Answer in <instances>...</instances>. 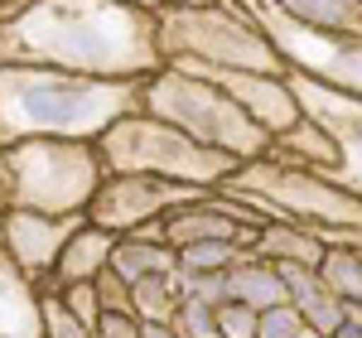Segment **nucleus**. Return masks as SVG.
<instances>
[{"label": "nucleus", "mask_w": 362, "mask_h": 338, "mask_svg": "<svg viewBox=\"0 0 362 338\" xmlns=\"http://www.w3.org/2000/svg\"><path fill=\"white\" fill-rule=\"evenodd\" d=\"M97 150L107 160V174H145V179H165V184H184V189H223L242 169L237 160L189 141L169 121H155L145 112L116 121L97 141Z\"/></svg>", "instance_id": "obj_7"}, {"label": "nucleus", "mask_w": 362, "mask_h": 338, "mask_svg": "<svg viewBox=\"0 0 362 338\" xmlns=\"http://www.w3.org/2000/svg\"><path fill=\"white\" fill-rule=\"evenodd\" d=\"M44 338H97V334H87L58 295H44Z\"/></svg>", "instance_id": "obj_26"}, {"label": "nucleus", "mask_w": 362, "mask_h": 338, "mask_svg": "<svg viewBox=\"0 0 362 338\" xmlns=\"http://www.w3.org/2000/svg\"><path fill=\"white\" fill-rule=\"evenodd\" d=\"M319 276L329 281V290H334L348 310H362V247H353V242L329 247L324 266H319Z\"/></svg>", "instance_id": "obj_22"}, {"label": "nucleus", "mask_w": 362, "mask_h": 338, "mask_svg": "<svg viewBox=\"0 0 362 338\" xmlns=\"http://www.w3.org/2000/svg\"><path fill=\"white\" fill-rule=\"evenodd\" d=\"M0 338H44V295L0 252Z\"/></svg>", "instance_id": "obj_16"}, {"label": "nucleus", "mask_w": 362, "mask_h": 338, "mask_svg": "<svg viewBox=\"0 0 362 338\" xmlns=\"http://www.w3.org/2000/svg\"><path fill=\"white\" fill-rule=\"evenodd\" d=\"M169 68H184L194 73L198 83H213L218 92H227L242 112L276 141L285 136L295 121H305L300 112V97L290 92V78H266V73H237V68H208V63H169Z\"/></svg>", "instance_id": "obj_12"}, {"label": "nucleus", "mask_w": 362, "mask_h": 338, "mask_svg": "<svg viewBox=\"0 0 362 338\" xmlns=\"http://www.w3.org/2000/svg\"><path fill=\"white\" fill-rule=\"evenodd\" d=\"M87 227V218H39V213H10L5 218V256L25 271L34 285H44L58 271V256Z\"/></svg>", "instance_id": "obj_13"}, {"label": "nucleus", "mask_w": 362, "mask_h": 338, "mask_svg": "<svg viewBox=\"0 0 362 338\" xmlns=\"http://www.w3.org/2000/svg\"><path fill=\"white\" fill-rule=\"evenodd\" d=\"M266 227L271 223H266L251 203L232 198L227 189H213V194H203L198 203L179 208L174 218H165V242L174 252L198 247V242H232V247H247L251 252Z\"/></svg>", "instance_id": "obj_10"}, {"label": "nucleus", "mask_w": 362, "mask_h": 338, "mask_svg": "<svg viewBox=\"0 0 362 338\" xmlns=\"http://www.w3.org/2000/svg\"><path fill=\"white\" fill-rule=\"evenodd\" d=\"M169 329H174L179 338H223V334H218V319H213V310H208V305H198V300H184Z\"/></svg>", "instance_id": "obj_24"}, {"label": "nucleus", "mask_w": 362, "mask_h": 338, "mask_svg": "<svg viewBox=\"0 0 362 338\" xmlns=\"http://www.w3.org/2000/svg\"><path fill=\"white\" fill-rule=\"evenodd\" d=\"M145 116L169 121L174 131H184L189 141L218 150L237 165H256L271 155V136L251 121L227 92L213 83H198L184 68H160L155 78H145Z\"/></svg>", "instance_id": "obj_5"}, {"label": "nucleus", "mask_w": 362, "mask_h": 338, "mask_svg": "<svg viewBox=\"0 0 362 338\" xmlns=\"http://www.w3.org/2000/svg\"><path fill=\"white\" fill-rule=\"evenodd\" d=\"M300 338H324V334H314V329H305V334H300Z\"/></svg>", "instance_id": "obj_35"}, {"label": "nucleus", "mask_w": 362, "mask_h": 338, "mask_svg": "<svg viewBox=\"0 0 362 338\" xmlns=\"http://www.w3.org/2000/svg\"><path fill=\"white\" fill-rule=\"evenodd\" d=\"M116 247H121V237H112V232L87 223L83 232L68 242V252L58 256V271L39 285V295H63V290H73V285H97V276L112 271Z\"/></svg>", "instance_id": "obj_15"}, {"label": "nucleus", "mask_w": 362, "mask_h": 338, "mask_svg": "<svg viewBox=\"0 0 362 338\" xmlns=\"http://www.w3.org/2000/svg\"><path fill=\"white\" fill-rule=\"evenodd\" d=\"M256 261H266V266H305V271H319L324 266V256L329 247L319 242V232H309L300 223H271L261 237H256V247H251Z\"/></svg>", "instance_id": "obj_17"}, {"label": "nucleus", "mask_w": 362, "mask_h": 338, "mask_svg": "<svg viewBox=\"0 0 362 338\" xmlns=\"http://www.w3.org/2000/svg\"><path fill=\"white\" fill-rule=\"evenodd\" d=\"M271 160H285L295 169H314V174H334L338 169V145L319 121H295L285 136L271 141Z\"/></svg>", "instance_id": "obj_18"}, {"label": "nucleus", "mask_w": 362, "mask_h": 338, "mask_svg": "<svg viewBox=\"0 0 362 338\" xmlns=\"http://www.w3.org/2000/svg\"><path fill=\"white\" fill-rule=\"evenodd\" d=\"M247 247H232V242H198V247H184L179 252V271L184 276H227L247 261Z\"/></svg>", "instance_id": "obj_23"}, {"label": "nucleus", "mask_w": 362, "mask_h": 338, "mask_svg": "<svg viewBox=\"0 0 362 338\" xmlns=\"http://www.w3.org/2000/svg\"><path fill=\"white\" fill-rule=\"evenodd\" d=\"M203 194H213V189H184V184H165V179H145V174H112L97 203L87 208V223L112 237H131L140 227L174 218L179 208L198 203Z\"/></svg>", "instance_id": "obj_9"}, {"label": "nucleus", "mask_w": 362, "mask_h": 338, "mask_svg": "<svg viewBox=\"0 0 362 338\" xmlns=\"http://www.w3.org/2000/svg\"><path fill=\"white\" fill-rule=\"evenodd\" d=\"M280 281H285V300H290V310L305 319V329L324 338H338L348 329V305L338 300L329 281L319 276V271H305V266H280Z\"/></svg>", "instance_id": "obj_14"}, {"label": "nucleus", "mask_w": 362, "mask_h": 338, "mask_svg": "<svg viewBox=\"0 0 362 338\" xmlns=\"http://www.w3.org/2000/svg\"><path fill=\"white\" fill-rule=\"evenodd\" d=\"M309 232H314V227H309ZM319 242H324V247H343V242L362 247V227H358V232H319Z\"/></svg>", "instance_id": "obj_31"}, {"label": "nucleus", "mask_w": 362, "mask_h": 338, "mask_svg": "<svg viewBox=\"0 0 362 338\" xmlns=\"http://www.w3.org/2000/svg\"><path fill=\"white\" fill-rule=\"evenodd\" d=\"M247 10L251 20L266 29V39L276 44V54L285 58L290 73L362 102V39H343V34H324V29L300 25V20L285 15L280 0H251Z\"/></svg>", "instance_id": "obj_8"}, {"label": "nucleus", "mask_w": 362, "mask_h": 338, "mask_svg": "<svg viewBox=\"0 0 362 338\" xmlns=\"http://www.w3.org/2000/svg\"><path fill=\"white\" fill-rule=\"evenodd\" d=\"M227 305H247L256 314H271L280 305H290V300H285V281H280L276 266L247 256L237 271H227Z\"/></svg>", "instance_id": "obj_19"}, {"label": "nucleus", "mask_w": 362, "mask_h": 338, "mask_svg": "<svg viewBox=\"0 0 362 338\" xmlns=\"http://www.w3.org/2000/svg\"><path fill=\"white\" fill-rule=\"evenodd\" d=\"M218 319V334L223 338H256L261 334V314L247 310V305H223V310H213Z\"/></svg>", "instance_id": "obj_27"}, {"label": "nucleus", "mask_w": 362, "mask_h": 338, "mask_svg": "<svg viewBox=\"0 0 362 338\" xmlns=\"http://www.w3.org/2000/svg\"><path fill=\"white\" fill-rule=\"evenodd\" d=\"M290 20L324 34H343V39H362V0H280Z\"/></svg>", "instance_id": "obj_20"}, {"label": "nucleus", "mask_w": 362, "mask_h": 338, "mask_svg": "<svg viewBox=\"0 0 362 338\" xmlns=\"http://www.w3.org/2000/svg\"><path fill=\"white\" fill-rule=\"evenodd\" d=\"M107 160L83 141H20L0 150V203L5 213L87 218L107 184Z\"/></svg>", "instance_id": "obj_3"}, {"label": "nucleus", "mask_w": 362, "mask_h": 338, "mask_svg": "<svg viewBox=\"0 0 362 338\" xmlns=\"http://www.w3.org/2000/svg\"><path fill=\"white\" fill-rule=\"evenodd\" d=\"M145 112V83H102L54 68H0V150L20 141L97 145L116 121Z\"/></svg>", "instance_id": "obj_2"}, {"label": "nucleus", "mask_w": 362, "mask_h": 338, "mask_svg": "<svg viewBox=\"0 0 362 338\" xmlns=\"http://www.w3.org/2000/svg\"><path fill=\"white\" fill-rule=\"evenodd\" d=\"M112 271L126 285L136 281H160V276H179V252L165 242H121L112 256Z\"/></svg>", "instance_id": "obj_21"}, {"label": "nucleus", "mask_w": 362, "mask_h": 338, "mask_svg": "<svg viewBox=\"0 0 362 338\" xmlns=\"http://www.w3.org/2000/svg\"><path fill=\"white\" fill-rule=\"evenodd\" d=\"M160 25L165 63H208V68H237V73H266L290 78L285 58L266 39V29L251 20L247 5H150Z\"/></svg>", "instance_id": "obj_4"}, {"label": "nucleus", "mask_w": 362, "mask_h": 338, "mask_svg": "<svg viewBox=\"0 0 362 338\" xmlns=\"http://www.w3.org/2000/svg\"><path fill=\"white\" fill-rule=\"evenodd\" d=\"M97 338H145V324L131 314H102V329Z\"/></svg>", "instance_id": "obj_30"}, {"label": "nucleus", "mask_w": 362, "mask_h": 338, "mask_svg": "<svg viewBox=\"0 0 362 338\" xmlns=\"http://www.w3.org/2000/svg\"><path fill=\"white\" fill-rule=\"evenodd\" d=\"M290 92L300 97V112H305L309 121H319L338 145V169L324 174V179H334L338 189H348V194L362 203V102L309 83L300 73H290Z\"/></svg>", "instance_id": "obj_11"}, {"label": "nucleus", "mask_w": 362, "mask_h": 338, "mask_svg": "<svg viewBox=\"0 0 362 338\" xmlns=\"http://www.w3.org/2000/svg\"><path fill=\"white\" fill-rule=\"evenodd\" d=\"M0 68H54L102 83H145L165 68L150 5L44 0L0 25Z\"/></svg>", "instance_id": "obj_1"}, {"label": "nucleus", "mask_w": 362, "mask_h": 338, "mask_svg": "<svg viewBox=\"0 0 362 338\" xmlns=\"http://www.w3.org/2000/svg\"><path fill=\"white\" fill-rule=\"evenodd\" d=\"M223 189L251 203L266 223H300L314 232H358L362 227V203L348 189H338L334 179H324L314 169L271 160V155L256 165H242Z\"/></svg>", "instance_id": "obj_6"}, {"label": "nucleus", "mask_w": 362, "mask_h": 338, "mask_svg": "<svg viewBox=\"0 0 362 338\" xmlns=\"http://www.w3.org/2000/svg\"><path fill=\"white\" fill-rule=\"evenodd\" d=\"M145 338H179L169 324H145Z\"/></svg>", "instance_id": "obj_32"}, {"label": "nucleus", "mask_w": 362, "mask_h": 338, "mask_svg": "<svg viewBox=\"0 0 362 338\" xmlns=\"http://www.w3.org/2000/svg\"><path fill=\"white\" fill-rule=\"evenodd\" d=\"M15 10H20V5H10V0H0V25H5V20H10Z\"/></svg>", "instance_id": "obj_33"}, {"label": "nucleus", "mask_w": 362, "mask_h": 338, "mask_svg": "<svg viewBox=\"0 0 362 338\" xmlns=\"http://www.w3.org/2000/svg\"><path fill=\"white\" fill-rule=\"evenodd\" d=\"M305 334V319L290 310V305H280V310L261 314V334L256 338H300Z\"/></svg>", "instance_id": "obj_29"}, {"label": "nucleus", "mask_w": 362, "mask_h": 338, "mask_svg": "<svg viewBox=\"0 0 362 338\" xmlns=\"http://www.w3.org/2000/svg\"><path fill=\"white\" fill-rule=\"evenodd\" d=\"M58 300L73 310V319L83 324L87 334H97V329H102V300H97V285H73V290H63Z\"/></svg>", "instance_id": "obj_25"}, {"label": "nucleus", "mask_w": 362, "mask_h": 338, "mask_svg": "<svg viewBox=\"0 0 362 338\" xmlns=\"http://www.w3.org/2000/svg\"><path fill=\"white\" fill-rule=\"evenodd\" d=\"M97 300H102V314H131V319H136V305H131V285L121 281L116 271L97 276Z\"/></svg>", "instance_id": "obj_28"}, {"label": "nucleus", "mask_w": 362, "mask_h": 338, "mask_svg": "<svg viewBox=\"0 0 362 338\" xmlns=\"http://www.w3.org/2000/svg\"><path fill=\"white\" fill-rule=\"evenodd\" d=\"M5 218H10V213H5V203H0V252H5Z\"/></svg>", "instance_id": "obj_34"}]
</instances>
